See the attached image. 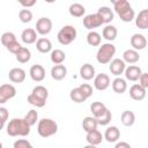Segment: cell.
Segmentation results:
<instances>
[{"instance_id": "cell-1", "label": "cell", "mask_w": 148, "mask_h": 148, "mask_svg": "<svg viewBox=\"0 0 148 148\" xmlns=\"http://www.w3.org/2000/svg\"><path fill=\"white\" fill-rule=\"evenodd\" d=\"M31 126L24 118H13L7 125V134L9 136H27L30 133Z\"/></svg>"}, {"instance_id": "cell-2", "label": "cell", "mask_w": 148, "mask_h": 148, "mask_svg": "<svg viewBox=\"0 0 148 148\" xmlns=\"http://www.w3.org/2000/svg\"><path fill=\"white\" fill-rule=\"evenodd\" d=\"M113 8L123 22H131L135 17V13L127 0H121L117 3H114Z\"/></svg>"}, {"instance_id": "cell-3", "label": "cell", "mask_w": 148, "mask_h": 148, "mask_svg": "<svg viewBox=\"0 0 148 148\" xmlns=\"http://www.w3.org/2000/svg\"><path fill=\"white\" fill-rule=\"evenodd\" d=\"M58 132V124L50 118H43L38 121L37 133L42 138H50Z\"/></svg>"}, {"instance_id": "cell-4", "label": "cell", "mask_w": 148, "mask_h": 148, "mask_svg": "<svg viewBox=\"0 0 148 148\" xmlns=\"http://www.w3.org/2000/svg\"><path fill=\"white\" fill-rule=\"evenodd\" d=\"M114 54H116V46L112 43H104L99 45L96 53V59L99 64L106 65L112 60Z\"/></svg>"}, {"instance_id": "cell-5", "label": "cell", "mask_w": 148, "mask_h": 148, "mask_svg": "<svg viewBox=\"0 0 148 148\" xmlns=\"http://www.w3.org/2000/svg\"><path fill=\"white\" fill-rule=\"evenodd\" d=\"M76 35H77L76 29L73 25H64L58 31L57 38H58V42L61 45H69L72 42L75 40Z\"/></svg>"}, {"instance_id": "cell-6", "label": "cell", "mask_w": 148, "mask_h": 148, "mask_svg": "<svg viewBox=\"0 0 148 148\" xmlns=\"http://www.w3.org/2000/svg\"><path fill=\"white\" fill-rule=\"evenodd\" d=\"M102 24H104V22H103V18L101 17V15L98 13L89 14V15L83 17V25L88 30H92L95 28H98Z\"/></svg>"}, {"instance_id": "cell-7", "label": "cell", "mask_w": 148, "mask_h": 148, "mask_svg": "<svg viewBox=\"0 0 148 148\" xmlns=\"http://www.w3.org/2000/svg\"><path fill=\"white\" fill-rule=\"evenodd\" d=\"M15 95H16V88L13 84L6 83L0 86V104H5L8 99L15 97Z\"/></svg>"}, {"instance_id": "cell-8", "label": "cell", "mask_w": 148, "mask_h": 148, "mask_svg": "<svg viewBox=\"0 0 148 148\" xmlns=\"http://www.w3.org/2000/svg\"><path fill=\"white\" fill-rule=\"evenodd\" d=\"M36 32L42 35V36H46L51 32L52 30V21L49 17H40L37 20L36 22Z\"/></svg>"}, {"instance_id": "cell-9", "label": "cell", "mask_w": 148, "mask_h": 148, "mask_svg": "<svg viewBox=\"0 0 148 148\" xmlns=\"http://www.w3.org/2000/svg\"><path fill=\"white\" fill-rule=\"evenodd\" d=\"M110 83H111L110 77L105 73H99V74L94 76V87H95V89H97L99 91H103V90L108 89Z\"/></svg>"}, {"instance_id": "cell-10", "label": "cell", "mask_w": 148, "mask_h": 148, "mask_svg": "<svg viewBox=\"0 0 148 148\" xmlns=\"http://www.w3.org/2000/svg\"><path fill=\"white\" fill-rule=\"evenodd\" d=\"M125 67H126V62L123 59H119V58L112 59L109 62V69H110L111 74L114 75V76H120L124 73Z\"/></svg>"}, {"instance_id": "cell-11", "label": "cell", "mask_w": 148, "mask_h": 148, "mask_svg": "<svg viewBox=\"0 0 148 148\" xmlns=\"http://www.w3.org/2000/svg\"><path fill=\"white\" fill-rule=\"evenodd\" d=\"M25 71L20 67H14L8 73V77L13 83H22L25 80Z\"/></svg>"}, {"instance_id": "cell-12", "label": "cell", "mask_w": 148, "mask_h": 148, "mask_svg": "<svg viewBox=\"0 0 148 148\" xmlns=\"http://www.w3.org/2000/svg\"><path fill=\"white\" fill-rule=\"evenodd\" d=\"M29 75L35 82H40L45 79V69L42 65H32L30 67Z\"/></svg>"}, {"instance_id": "cell-13", "label": "cell", "mask_w": 148, "mask_h": 148, "mask_svg": "<svg viewBox=\"0 0 148 148\" xmlns=\"http://www.w3.org/2000/svg\"><path fill=\"white\" fill-rule=\"evenodd\" d=\"M141 73H142L141 68L139 66H135V65H130L128 67H125V71H124L126 80L132 81V82L138 81V79L141 75Z\"/></svg>"}, {"instance_id": "cell-14", "label": "cell", "mask_w": 148, "mask_h": 148, "mask_svg": "<svg viewBox=\"0 0 148 148\" xmlns=\"http://www.w3.org/2000/svg\"><path fill=\"white\" fill-rule=\"evenodd\" d=\"M130 42H131L132 47H133L134 50H136V51L143 50V49H146V46H147V39H146V37H145L142 34H134V35L131 37Z\"/></svg>"}, {"instance_id": "cell-15", "label": "cell", "mask_w": 148, "mask_h": 148, "mask_svg": "<svg viewBox=\"0 0 148 148\" xmlns=\"http://www.w3.org/2000/svg\"><path fill=\"white\" fill-rule=\"evenodd\" d=\"M146 91H147V89L141 87L139 83H134L130 88V96L134 101H142L146 97Z\"/></svg>"}, {"instance_id": "cell-16", "label": "cell", "mask_w": 148, "mask_h": 148, "mask_svg": "<svg viewBox=\"0 0 148 148\" xmlns=\"http://www.w3.org/2000/svg\"><path fill=\"white\" fill-rule=\"evenodd\" d=\"M108 142L112 143V142H117L120 138V131L117 126H109L105 132H104V136H103Z\"/></svg>"}, {"instance_id": "cell-17", "label": "cell", "mask_w": 148, "mask_h": 148, "mask_svg": "<svg viewBox=\"0 0 148 148\" xmlns=\"http://www.w3.org/2000/svg\"><path fill=\"white\" fill-rule=\"evenodd\" d=\"M21 39L27 45L35 44L36 40H37V32H36V30L35 29H31V28L24 29L22 31V34H21Z\"/></svg>"}, {"instance_id": "cell-18", "label": "cell", "mask_w": 148, "mask_h": 148, "mask_svg": "<svg viewBox=\"0 0 148 148\" xmlns=\"http://www.w3.org/2000/svg\"><path fill=\"white\" fill-rule=\"evenodd\" d=\"M67 75V68L65 67V65L62 64H58V65H54L52 68H51V76L53 80L56 81H60L62 79H65Z\"/></svg>"}, {"instance_id": "cell-19", "label": "cell", "mask_w": 148, "mask_h": 148, "mask_svg": "<svg viewBox=\"0 0 148 148\" xmlns=\"http://www.w3.org/2000/svg\"><path fill=\"white\" fill-rule=\"evenodd\" d=\"M86 140L87 142L90 145V146H97L102 142L103 140V135L102 133L96 128V130H92V131H89L87 132V135H86Z\"/></svg>"}, {"instance_id": "cell-20", "label": "cell", "mask_w": 148, "mask_h": 148, "mask_svg": "<svg viewBox=\"0 0 148 148\" xmlns=\"http://www.w3.org/2000/svg\"><path fill=\"white\" fill-rule=\"evenodd\" d=\"M135 25L139 29H147L148 28V9H142L135 17Z\"/></svg>"}, {"instance_id": "cell-21", "label": "cell", "mask_w": 148, "mask_h": 148, "mask_svg": "<svg viewBox=\"0 0 148 148\" xmlns=\"http://www.w3.org/2000/svg\"><path fill=\"white\" fill-rule=\"evenodd\" d=\"M36 49L40 53H47L52 50V43L49 38L40 37L36 40Z\"/></svg>"}, {"instance_id": "cell-22", "label": "cell", "mask_w": 148, "mask_h": 148, "mask_svg": "<svg viewBox=\"0 0 148 148\" xmlns=\"http://www.w3.org/2000/svg\"><path fill=\"white\" fill-rule=\"evenodd\" d=\"M80 76L86 80L89 81L91 79H94L95 76V67L91 64H83L80 68Z\"/></svg>"}, {"instance_id": "cell-23", "label": "cell", "mask_w": 148, "mask_h": 148, "mask_svg": "<svg viewBox=\"0 0 148 148\" xmlns=\"http://www.w3.org/2000/svg\"><path fill=\"white\" fill-rule=\"evenodd\" d=\"M139 59H140L139 52L134 49H128L123 53V60L126 64H135L139 61Z\"/></svg>"}, {"instance_id": "cell-24", "label": "cell", "mask_w": 148, "mask_h": 148, "mask_svg": "<svg viewBox=\"0 0 148 148\" xmlns=\"http://www.w3.org/2000/svg\"><path fill=\"white\" fill-rule=\"evenodd\" d=\"M117 35H118V30H117V28H116L114 25L108 24V25L104 27L103 30H102V36H103V38H105V39L109 40V42L114 40V39L117 38Z\"/></svg>"}, {"instance_id": "cell-25", "label": "cell", "mask_w": 148, "mask_h": 148, "mask_svg": "<svg viewBox=\"0 0 148 148\" xmlns=\"http://www.w3.org/2000/svg\"><path fill=\"white\" fill-rule=\"evenodd\" d=\"M112 89L114 92L117 94H124L127 89V83H126V80L120 77V76H117L113 81H112Z\"/></svg>"}, {"instance_id": "cell-26", "label": "cell", "mask_w": 148, "mask_h": 148, "mask_svg": "<svg viewBox=\"0 0 148 148\" xmlns=\"http://www.w3.org/2000/svg\"><path fill=\"white\" fill-rule=\"evenodd\" d=\"M97 13L101 15V17L103 18V22L104 23H110L113 20V17H114V14H113L112 9L110 7H108V6L99 7L98 10H97Z\"/></svg>"}, {"instance_id": "cell-27", "label": "cell", "mask_w": 148, "mask_h": 148, "mask_svg": "<svg viewBox=\"0 0 148 148\" xmlns=\"http://www.w3.org/2000/svg\"><path fill=\"white\" fill-rule=\"evenodd\" d=\"M15 58H16V60H17L18 62L25 64V62H28V61L31 59V52H30V50H29L28 47L22 46V47L15 53Z\"/></svg>"}, {"instance_id": "cell-28", "label": "cell", "mask_w": 148, "mask_h": 148, "mask_svg": "<svg viewBox=\"0 0 148 148\" xmlns=\"http://www.w3.org/2000/svg\"><path fill=\"white\" fill-rule=\"evenodd\" d=\"M106 109L108 108L102 102H94L90 105V111H91V113H92V116L95 118H99L101 116H103L104 112L106 111Z\"/></svg>"}, {"instance_id": "cell-29", "label": "cell", "mask_w": 148, "mask_h": 148, "mask_svg": "<svg viewBox=\"0 0 148 148\" xmlns=\"http://www.w3.org/2000/svg\"><path fill=\"white\" fill-rule=\"evenodd\" d=\"M68 12L73 17H82L86 13V8H84L83 5H81L79 2H74L69 6Z\"/></svg>"}, {"instance_id": "cell-30", "label": "cell", "mask_w": 148, "mask_h": 148, "mask_svg": "<svg viewBox=\"0 0 148 148\" xmlns=\"http://www.w3.org/2000/svg\"><path fill=\"white\" fill-rule=\"evenodd\" d=\"M120 120H121V124L124 126H132L134 123H135V114L133 111H130V110H126L121 113L120 116Z\"/></svg>"}, {"instance_id": "cell-31", "label": "cell", "mask_w": 148, "mask_h": 148, "mask_svg": "<svg viewBox=\"0 0 148 148\" xmlns=\"http://www.w3.org/2000/svg\"><path fill=\"white\" fill-rule=\"evenodd\" d=\"M97 126H98V124H97V120H96V118L94 116L92 117H89V116L88 117H84L83 120H82V127H83V130H84L86 133L89 132V131L96 130Z\"/></svg>"}, {"instance_id": "cell-32", "label": "cell", "mask_w": 148, "mask_h": 148, "mask_svg": "<svg viewBox=\"0 0 148 148\" xmlns=\"http://www.w3.org/2000/svg\"><path fill=\"white\" fill-rule=\"evenodd\" d=\"M50 58H51V61H52L54 65H58V64H62V62L65 61V59H66V54H65V52H64L62 50H60V49H56V50L51 51V56H50Z\"/></svg>"}, {"instance_id": "cell-33", "label": "cell", "mask_w": 148, "mask_h": 148, "mask_svg": "<svg viewBox=\"0 0 148 148\" xmlns=\"http://www.w3.org/2000/svg\"><path fill=\"white\" fill-rule=\"evenodd\" d=\"M101 42H102V37H101V35L97 31L91 30V31L88 32V35H87V43L90 46H99Z\"/></svg>"}, {"instance_id": "cell-34", "label": "cell", "mask_w": 148, "mask_h": 148, "mask_svg": "<svg viewBox=\"0 0 148 148\" xmlns=\"http://www.w3.org/2000/svg\"><path fill=\"white\" fill-rule=\"evenodd\" d=\"M69 97H71V99H72L73 102H75V103H82V102H84V101L87 99V97L84 96V94L81 91V89H80L79 87H76V88H74V89L71 90Z\"/></svg>"}, {"instance_id": "cell-35", "label": "cell", "mask_w": 148, "mask_h": 148, "mask_svg": "<svg viewBox=\"0 0 148 148\" xmlns=\"http://www.w3.org/2000/svg\"><path fill=\"white\" fill-rule=\"evenodd\" d=\"M31 94H32L34 96L38 97L39 99L45 101V102H46V99H47V97H49V91H47V89H46L44 86H36V87L32 89Z\"/></svg>"}, {"instance_id": "cell-36", "label": "cell", "mask_w": 148, "mask_h": 148, "mask_svg": "<svg viewBox=\"0 0 148 148\" xmlns=\"http://www.w3.org/2000/svg\"><path fill=\"white\" fill-rule=\"evenodd\" d=\"M0 40H1V44H2L3 46H7V45H9L10 43H13V42H15V40H17V39H16L15 34H13V32H10V31H6V32H3V34L1 35Z\"/></svg>"}, {"instance_id": "cell-37", "label": "cell", "mask_w": 148, "mask_h": 148, "mask_svg": "<svg viewBox=\"0 0 148 148\" xmlns=\"http://www.w3.org/2000/svg\"><path fill=\"white\" fill-rule=\"evenodd\" d=\"M18 18L22 23H29L31 22L32 20V12L28 8H24V9H21L18 12Z\"/></svg>"}, {"instance_id": "cell-38", "label": "cell", "mask_w": 148, "mask_h": 148, "mask_svg": "<svg viewBox=\"0 0 148 148\" xmlns=\"http://www.w3.org/2000/svg\"><path fill=\"white\" fill-rule=\"evenodd\" d=\"M24 119H25V121L30 126H34L37 123V120H38V112L36 110H34V109L32 110H29L28 113L24 116Z\"/></svg>"}, {"instance_id": "cell-39", "label": "cell", "mask_w": 148, "mask_h": 148, "mask_svg": "<svg viewBox=\"0 0 148 148\" xmlns=\"http://www.w3.org/2000/svg\"><path fill=\"white\" fill-rule=\"evenodd\" d=\"M111 119H112V113H111V111H110L109 109H106V111L104 112L103 116H101L99 118H96L97 124H98V125H102V126L108 125V124L111 121Z\"/></svg>"}, {"instance_id": "cell-40", "label": "cell", "mask_w": 148, "mask_h": 148, "mask_svg": "<svg viewBox=\"0 0 148 148\" xmlns=\"http://www.w3.org/2000/svg\"><path fill=\"white\" fill-rule=\"evenodd\" d=\"M27 101H28V103H29V104H31V105H34V106H36V108H43V106L45 105V103H46L45 101L39 99L38 97L34 96L32 94H30V95L28 96Z\"/></svg>"}, {"instance_id": "cell-41", "label": "cell", "mask_w": 148, "mask_h": 148, "mask_svg": "<svg viewBox=\"0 0 148 148\" xmlns=\"http://www.w3.org/2000/svg\"><path fill=\"white\" fill-rule=\"evenodd\" d=\"M13 146H14V148H32V145L25 139L16 140Z\"/></svg>"}, {"instance_id": "cell-42", "label": "cell", "mask_w": 148, "mask_h": 148, "mask_svg": "<svg viewBox=\"0 0 148 148\" xmlns=\"http://www.w3.org/2000/svg\"><path fill=\"white\" fill-rule=\"evenodd\" d=\"M79 88L81 89V91L84 94V96H86L87 98H89V97L92 95V87H91L90 84H88V83H82V84L79 86Z\"/></svg>"}, {"instance_id": "cell-43", "label": "cell", "mask_w": 148, "mask_h": 148, "mask_svg": "<svg viewBox=\"0 0 148 148\" xmlns=\"http://www.w3.org/2000/svg\"><path fill=\"white\" fill-rule=\"evenodd\" d=\"M21 47H22V45H21L17 40H15V42H13V43H10L9 45H7V46H6V49H7L10 53H13V54H15V53L21 49Z\"/></svg>"}, {"instance_id": "cell-44", "label": "cell", "mask_w": 148, "mask_h": 148, "mask_svg": "<svg viewBox=\"0 0 148 148\" xmlns=\"http://www.w3.org/2000/svg\"><path fill=\"white\" fill-rule=\"evenodd\" d=\"M138 80H139V84H140L141 87H143L145 89L148 88V73H143V72H142Z\"/></svg>"}, {"instance_id": "cell-45", "label": "cell", "mask_w": 148, "mask_h": 148, "mask_svg": "<svg viewBox=\"0 0 148 148\" xmlns=\"http://www.w3.org/2000/svg\"><path fill=\"white\" fill-rule=\"evenodd\" d=\"M18 3L24 7V8H30V7H34L37 2V0H17Z\"/></svg>"}, {"instance_id": "cell-46", "label": "cell", "mask_w": 148, "mask_h": 148, "mask_svg": "<svg viewBox=\"0 0 148 148\" xmlns=\"http://www.w3.org/2000/svg\"><path fill=\"white\" fill-rule=\"evenodd\" d=\"M8 117H9V112H8V110H7L6 108L0 106V120H2V121L6 123V120L8 119Z\"/></svg>"}, {"instance_id": "cell-47", "label": "cell", "mask_w": 148, "mask_h": 148, "mask_svg": "<svg viewBox=\"0 0 148 148\" xmlns=\"http://www.w3.org/2000/svg\"><path fill=\"white\" fill-rule=\"evenodd\" d=\"M116 148H131V145L130 143H127V142H117L116 143V146H114Z\"/></svg>"}, {"instance_id": "cell-48", "label": "cell", "mask_w": 148, "mask_h": 148, "mask_svg": "<svg viewBox=\"0 0 148 148\" xmlns=\"http://www.w3.org/2000/svg\"><path fill=\"white\" fill-rule=\"evenodd\" d=\"M3 125H5V121H2V120H0V131L3 128Z\"/></svg>"}, {"instance_id": "cell-49", "label": "cell", "mask_w": 148, "mask_h": 148, "mask_svg": "<svg viewBox=\"0 0 148 148\" xmlns=\"http://www.w3.org/2000/svg\"><path fill=\"white\" fill-rule=\"evenodd\" d=\"M45 2H47V3H53V2H56V0H44Z\"/></svg>"}, {"instance_id": "cell-50", "label": "cell", "mask_w": 148, "mask_h": 148, "mask_svg": "<svg viewBox=\"0 0 148 148\" xmlns=\"http://www.w3.org/2000/svg\"><path fill=\"white\" fill-rule=\"evenodd\" d=\"M110 1H111V2L114 5V3H117V2H119V1H121V0H110Z\"/></svg>"}, {"instance_id": "cell-51", "label": "cell", "mask_w": 148, "mask_h": 148, "mask_svg": "<svg viewBox=\"0 0 148 148\" xmlns=\"http://www.w3.org/2000/svg\"><path fill=\"white\" fill-rule=\"evenodd\" d=\"M1 147H2V143H1V142H0V148H1Z\"/></svg>"}]
</instances>
